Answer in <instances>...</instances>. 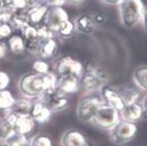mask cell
<instances>
[{"mask_svg": "<svg viewBox=\"0 0 147 146\" xmlns=\"http://www.w3.org/2000/svg\"><path fill=\"white\" fill-rule=\"evenodd\" d=\"M56 84V75L54 73L28 72L20 77L18 89L23 97L34 99L38 98L43 91L54 88Z\"/></svg>", "mask_w": 147, "mask_h": 146, "instance_id": "1", "label": "cell"}, {"mask_svg": "<svg viewBox=\"0 0 147 146\" xmlns=\"http://www.w3.org/2000/svg\"><path fill=\"white\" fill-rule=\"evenodd\" d=\"M117 6L120 23L123 27L132 29L141 23L145 7L142 0H121Z\"/></svg>", "mask_w": 147, "mask_h": 146, "instance_id": "2", "label": "cell"}, {"mask_svg": "<svg viewBox=\"0 0 147 146\" xmlns=\"http://www.w3.org/2000/svg\"><path fill=\"white\" fill-rule=\"evenodd\" d=\"M108 76L105 71L97 67L84 68V72L80 77V90L84 94H90L100 91V89L107 84Z\"/></svg>", "mask_w": 147, "mask_h": 146, "instance_id": "3", "label": "cell"}, {"mask_svg": "<svg viewBox=\"0 0 147 146\" xmlns=\"http://www.w3.org/2000/svg\"><path fill=\"white\" fill-rule=\"evenodd\" d=\"M103 103L100 96L84 94L76 106V117L82 123H92L98 108Z\"/></svg>", "mask_w": 147, "mask_h": 146, "instance_id": "4", "label": "cell"}, {"mask_svg": "<svg viewBox=\"0 0 147 146\" xmlns=\"http://www.w3.org/2000/svg\"><path fill=\"white\" fill-rule=\"evenodd\" d=\"M108 132L110 140L113 144L124 145L135 138L137 134V125L136 123L129 122L120 118V120Z\"/></svg>", "mask_w": 147, "mask_h": 146, "instance_id": "5", "label": "cell"}, {"mask_svg": "<svg viewBox=\"0 0 147 146\" xmlns=\"http://www.w3.org/2000/svg\"><path fill=\"white\" fill-rule=\"evenodd\" d=\"M119 120V111L108 104L102 103L97 110L92 123L101 130L109 131Z\"/></svg>", "mask_w": 147, "mask_h": 146, "instance_id": "6", "label": "cell"}, {"mask_svg": "<svg viewBox=\"0 0 147 146\" xmlns=\"http://www.w3.org/2000/svg\"><path fill=\"white\" fill-rule=\"evenodd\" d=\"M37 99L42 101L51 110V112H60L69 106L68 96L60 92L56 87L43 91Z\"/></svg>", "mask_w": 147, "mask_h": 146, "instance_id": "7", "label": "cell"}, {"mask_svg": "<svg viewBox=\"0 0 147 146\" xmlns=\"http://www.w3.org/2000/svg\"><path fill=\"white\" fill-rule=\"evenodd\" d=\"M84 72V67L80 61L70 56L59 58L55 64V75H75L81 77Z\"/></svg>", "mask_w": 147, "mask_h": 146, "instance_id": "8", "label": "cell"}, {"mask_svg": "<svg viewBox=\"0 0 147 146\" xmlns=\"http://www.w3.org/2000/svg\"><path fill=\"white\" fill-rule=\"evenodd\" d=\"M69 19L68 13L62 6L49 7L43 20V24L47 26L52 32L56 33L60 26Z\"/></svg>", "mask_w": 147, "mask_h": 146, "instance_id": "9", "label": "cell"}, {"mask_svg": "<svg viewBox=\"0 0 147 146\" xmlns=\"http://www.w3.org/2000/svg\"><path fill=\"white\" fill-rule=\"evenodd\" d=\"M8 111H9V113H7L6 116L13 123L16 131L27 136L34 130L36 122L31 116V114H16L10 110Z\"/></svg>", "mask_w": 147, "mask_h": 146, "instance_id": "10", "label": "cell"}, {"mask_svg": "<svg viewBox=\"0 0 147 146\" xmlns=\"http://www.w3.org/2000/svg\"><path fill=\"white\" fill-rule=\"evenodd\" d=\"M100 94L103 103L112 106L119 112L125 106V102H124L118 88H114L112 86H109L108 84H105L100 89Z\"/></svg>", "mask_w": 147, "mask_h": 146, "instance_id": "11", "label": "cell"}, {"mask_svg": "<svg viewBox=\"0 0 147 146\" xmlns=\"http://www.w3.org/2000/svg\"><path fill=\"white\" fill-rule=\"evenodd\" d=\"M21 36L23 37L24 41H25L26 50L29 51L30 53H33V54H38L42 42L37 34L36 26L31 25V24L24 26L21 29Z\"/></svg>", "mask_w": 147, "mask_h": 146, "instance_id": "12", "label": "cell"}, {"mask_svg": "<svg viewBox=\"0 0 147 146\" xmlns=\"http://www.w3.org/2000/svg\"><path fill=\"white\" fill-rule=\"evenodd\" d=\"M55 87L66 95L76 93L80 90V77L75 75L56 76Z\"/></svg>", "mask_w": 147, "mask_h": 146, "instance_id": "13", "label": "cell"}, {"mask_svg": "<svg viewBox=\"0 0 147 146\" xmlns=\"http://www.w3.org/2000/svg\"><path fill=\"white\" fill-rule=\"evenodd\" d=\"M87 138L75 128L66 130L60 138V146H89Z\"/></svg>", "mask_w": 147, "mask_h": 146, "instance_id": "14", "label": "cell"}, {"mask_svg": "<svg viewBox=\"0 0 147 146\" xmlns=\"http://www.w3.org/2000/svg\"><path fill=\"white\" fill-rule=\"evenodd\" d=\"M119 113L121 119H124V120L133 123H137L144 116L143 107L141 105V102L139 101L126 104Z\"/></svg>", "mask_w": 147, "mask_h": 146, "instance_id": "15", "label": "cell"}, {"mask_svg": "<svg viewBox=\"0 0 147 146\" xmlns=\"http://www.w3.org/2000/svg\"><path fill=\"white\" fill-rule=\"evenodd\" d=\"M30 114L36 123L44 124V123L48 122L50 120L52 112H51V110L42 101L37 100L36 102L33 103Z\"/></svg>", "mask_w": 147, "mask_h": 146, "instance_id": "16", "label": "cell"}, {"mask_svg": "<svg viewBox=\"0 0 147 146\" xmlns=\"http://www.w3.org/2000/svg\"><path fill=\"white\" fill-rule=\"evenodd\" d=\"M74 25H75L76 32H79L84 35H89L92 34L93 31L95 30V25L94 21L92 19V16L89 14H81L78 15L75 19L73 20Z\"/></svg>", "mask_w": 147, "mask_h": 146, "instance_id": "17", "label": "cell"}, {"mask_svg": "<svg viewBox=\"0 0 147 146\" xmlns=\"http://www.w3.org/2000/svg\"><path fill=\"white\" fill-rule=\"evenodd\" d=\"M48 8L49 7L46 4L41 3V2H37L36 4H34L27 11L29 24L37 26L39 24L43 23V20H44Z\"/></svg>", "mask_w": 147, "mask_h": 146, "instance_id": "18", "label": "cell"}, {"mask_svg": "<svg viewBox=\"0 0 147 146\" xmlns=\"http://www.w3.org/2000/svg\"><path fill=\"white\" fill-rule=\"evenodd\" d=\"M57 50H58V43L54 38H51L42 42L38 54L40 55L41 59L46 60L53 58L56 55Z\"/></svg>", "mask_w": 147, "mask_h": 146, "instance_id": "19", "label": "cell"}, {"mask_svg": "<svg viewBox=\"0 0 147 146\" xmlns=\"http://www.w3.org/2000/svg\"><path fill=\"white\" fill-rule=\"evenodd\" d=\"M133 83L140 91L147 92V65L139 66L132 74Z\"/></svg>", "mask_w": 147, "mask_h": 146, "instance_id": "20", "label": "cell"}, {"mask_svg": "<svg viewBox=\"0 0 147 146\" xmlns=\"http://www.w3.org/2000/svg\"><path fill=\"white\" fill-rule=\"evenodd\" d=\"M7 47L8 50L15 55L21 54L26 50L25 41H24L23 37L21 35H18V34H14L8 38Z\"/></svg>", "mask_w": 147, "mask_h": 146, "instance_id": "21", "label": "cell"}, {"mask_svg": "<svg viewBox=\"0 0 147 146\" xmlns=\"http://www.w3.org/2000/svg\"><path fill=\"white\" fill-rule=\"evenodd\" d=\"M8 24L13 30H21L24 26L29 24L27 11H15Z\"/></svg>", "mask_w": 147, "mask_h": 146, "instance_id": "22", "label": "cell"}, {"mask_svg": "<svg viewBox=\"0 0 147 146\" xmlns=\"http://www.w3.org/2000/svg\"><path fill=\"white\" fill-rule=\"evenodd\" d=\"M32 106H33L32 99L23 97V98H20V99H16L13 106L9 110L16 113V114H30Z\"/></svg>", "mask_w": 147, "mask_h": 146, "instance_id": "23", "label": "cell"}, {"mask_svg": "<svg viewBox=\"0 0 147 146\" xmlns=\"http://www.w3.org/2000/svg\"><path fill=\"white\" fill-rule=\"evenodd\" d=\"M122 98H123L125 105L128 103L138 101L140 97V90L137 87H124V88H118Z\"/></svg>", "mask_w": 147, "mask_h": 146, "instance_id": "24", "label": "cell"}, {"mask_svg": "<svg viewBox=\"0 0 147 146\" xmlns=\"http://www.w3.org/2000/svg\"><path fill=\"white\" fill-rule=\"evenodd\" d=\"M14 131H15V127L6 115L0 118V141L3 142Z\"/></svg>", "mask_w": 147, "mask_h": 146, "instance_id": "25", "label": "cell"}, {"mask_svg": "<svg viewBox=\"0 0 147 146\" xmlns=\"http://www.w3.org/2000/svg\"><path fill=\"white\" fill-rule=\"evenodd\" d=\"M27 136L22 133H19L18 131H14L7 139L3 141L5 146H28Z\"/></svg>", "mask_w": 147, "mask_h": 146, "instance_id": "26", "label": "cell"}, {"mask_svg": "<svg viewBox=\"0 0 147 146\" xmlns=\"http://www.w3.org/2000/svg\"><path fill=\"white\" fill-rule=\"evenodd\" d=\"M15 100L9 90H0V110H9L13 106Z\"/></svg>", "mask_w": 147, "mask_h": 146, "instance_id": "27", "label": "cell"}, {"mask_svg": "<svg viewBox=\"0 0 147 146\" xmlns=\"http://www.w3.org/2000/svg\"><path fill=\"white\" fill-rule=\"evenodd\" d=\"M76 29H75V25H74V22L72 20L68 19L67 21H65L58 30H57L56 33L58 34L60 37L62 38H70L75 34Z\"/></svg>", "mask_w": 147, "mask_h": 146, "instance_id": "28", "label": "cell"}, {"mask_svg": "<svg viewBox=\"0 0 147 146\" xmlns=\"http://www.w3.org/2000/svg\"><path fill=\"white\" fill-rule=\"evenodd\" d=\"M28 146H53V141L48 135L37 134L28 140Z\"/></svg>", "mask_w": 147, "mask_h": 146, "instance_id": "29", "label": "cell"}, {"mask_svg": "<svg viewBox=\"0 0 147 146\" xmlns=\"http://www.w3.org/2000/svg\"><path fill=\"white\" fill-rule=\"evenodd\" d=\"M36 28H37V34H38V37L41 40V42H44V41L54 37L55 33L51 31L45 24H43V23L39 24V25L36 26Z\"/></svg>", "mask_w": 147, "mask_h": 146, "instance_id": "30", "label": "cell"}, {"mask_svg": "<svg viewBox=\"0 0 147 146\" xmlns=\"http://www.w3.org/2000/svg\"><path fill=\"white\" fill-rule=\"evenodd\" d=\"M32 68L33 71L38 73H48L49 72V64L44 60V59H37L33 62L32 64Z\"/></svg>", "mask_w": 147, "mask_h": 146, "instance_id": "31", "label": "cell"}, {"mask_svg": "<svg viewBox=\"0 0 147 146\" xmlns=\"http://www.w3.org/2000/svg\"><path fill=\"white\" fill-rule=\"evenodd\" d=\"M13 29L8 23H1L0 22V40H4V39L8 38L11 36Z\"/></svg>", "mask_w": 147, "mask_h": 146, "instance_id": "32", "label": "cell"}, {"mask_svg": "<svg viewBox=\"0 0 147 146\" xmlns=\"http://www.w3.org/2000/svg\"><path fill=\"white\" fill-rule=\"evenodd\" d=\"M10 77L6 72L0 71V90H4L9 86Z\"/></svg>", "mask_w": 147, "mask_h": 146, "instance_id": "33", "label": "cell"}, {"mask_svg": "<svg viewBox=\"0 0 147 146\" xmlns=\"http://www.w3.org/2000/svg\"><path fill=\"white\" fill-rule=\"evenodd\" d=\"M91 16H92V19L94 21L95 25H102L106 22V15L101 13V12H95Z\"/></svg>", "mask_w": 147, "mask_h": 146, "instance_id": "34", "label": "cell"}, {"mask_svg": "<svg viewBox=\"0 0 147 146\" xmlns=\"http://www.w3.org/2000/svg\"><path fill=\"white\" fill-rule=\"evenodd\" d=\"M44 4H46L48 7H54V6H62L66 3L65 0H42Z\"/></svg>", "mask_w": 147, "mask_h": 146, "instance_id": "35", "label": "cell"}, {"mask_svg": "<svg viewBox=\"0 0 147 146\" xmlns=\"http://www.w3.org/2000/svg\"><path fill=\"white\" fill-rule=\"evenodd\" d=\"M8 51L7 44L3 40H0V59H3L6 56Z\"/></svg>", "mask_w": 147, "mask_h": 146, "instance_id": "36", "label": "cell"}, {"mask_svg": "<svg viewBox=\"0 0 147 146\" xmlns=\"http://www.w3.org/2000/svg\"><path fill=\"white\" fill-rule=\"evenodd\" d=\"M141 24H142V27H143L144 31L147 32V6L144 7L143 15H142V19H141Z\"/></svg>", "mask_w": 147, "mask_h": 146, "instance_id": "37", "label": "cell"}, {"mask_svg": "<svg viewBox=\"0 0 147 146\" xmlns=\"http://www.w3.org/2000/svg\"><path fill=\"white\" fill-rule=\"evenodd\" d=\"M101 2H103V3L107 4V5H113V6H117L118 4L120 3V1L121 0H100Z\"/></svg>", "mask_w": 147, "mask_h": 146, "instance_id": "38", "label": "cell"}, {"mask_svg": "<svg viewBox=\"0 0 147 146\" xmlns=\"http://www.w3.org/2000/svg\"><path fill=\"white\" fill-rule=\"evenodd\" d=\"M141 105H142V107H143L144 114H147V94L145 96H143V98H142Z\"/></svg>", "mask_w": 147, "mask_h": 146, "instance_id": "39", "label": "cell"}, {"mask_svg": "<svg viewBox=\"0 0 147 146\" xmlns=\"http://www.w3.org/2000/svg\"><path fill=\"white\" fill-rule=\"evenodd\" d=\"M66 3L72 4V5H79V4L83 3L85 0H65Z\"/></svg>", "mask_w": 147, "mask_h": 146, "instance_id": "40", "label": "cell"}, {"mask_svg": "<svg viewBox=\"0 0 147 146\" xmlns=\"http://www.w3.org/2000/svg\"><path fill=\"white\" fill-rule=\"evenodd\" d=\"M34 1H36V2H42V0H34Z\"/></svg>", "mask_w": 147, "mask_h": 146, "instance_id": "41", "label": "cell"}]
</instances>
